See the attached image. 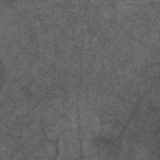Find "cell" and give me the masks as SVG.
<instances>
[{"label":"cell","instance_id":"52a82bcc","mask_svg":"<svg viewBox=\"0 0 160 160\" xmlns=\"http://www.w3.org/2000/svg\"><path fill=\"white\" fill-rule=\"evenodd\" d=\"M0 74H1V69H0Z\"/></svg>","mask_w":160,"mask_h":160},{"label":"cell","instance_id":"7a4b0ae2","mask_svg":"<svg viewBox=\"0 0 160 160\" xmlns=\"http://www.w3.org/2000/svg\"><path fill=\"white\" fill-rule=\"evenodd\" d=\"M45 134L48 140H58L62 132L70 129V121L65 115H59L54 120L44 124Z\"/></svg>","mask_w":160,"mask_h":160},{"label":"cell","instance_id":"6da1fadb","mask_svg":"<svg viewBox=\"0 0 160 160\" xmlns=\"http://www.w3.org/2000/svg\"><path fill=\"white\" fill-rule=\"evenodd\" d=\"M80 156L79 135L75 129H69L59 138L58 158H78Z\"/></svg>","mask_w":160,"mask_h":160},{"label":"cell","instance_id":"8992f818","mask_svg":"<svg viewBox=\"0 0 160 160\" xmlns=\"http://www.w3.org/2000/svg\"><path fill=\"white\" fill-rule=\"evenodd\" d=\"M14 106H15L14 102H10V101L4 102L2 106L0 108V119H2V120L8 119V118L11 115V112H12V110H14Z\"/></svg>","mask_w":160,"mask_h":160},{"label":"cell","instance_id":"3957f363","mask_svg":"<svg viewBox=\"0 0 160 160\" xmlns=\"http://www.w3.org/2000/svg\"><path fill=\"white\" fill-rule=\"evenodd\" d=\"M138 8H139L138 0H116L115 8H114V10H115L114 19H116L118 22H120L122 19H125L130 14L136 12Z\"/></svg>","mask_w":160,"mask_h":160},{"label":"cell","instance_id":"5b68a950","mask_svg":"<svg viewBox=\"0 0 160 160\" xmlns=\"http://www.w3.org/2000/svg\"><path fill=\"white\" fill-rule=\"evenodd\" d=\"M34 58L35 55H32L31 52L26 51V50H22L16 58H15V66L21 70L22 72H25L30 66L31 64L34 62Z\"/></svg>","mask_w":160,"mask_h":160},{"label":"cell","instance_id":"277c9868","mask_svg":"<svg viewBox=\"0 0 160 160\" xmlns=\"http://www.w3.org/2000/svg\"><path fill=\"white\" fill-rule=\"evenodd\" d=\"M16 148V142L12 139V136L2 134L0 135V158H9L11 155V151H14Z\"/></svg>","mask_w":160,"mask_h":160}]
</instances>
